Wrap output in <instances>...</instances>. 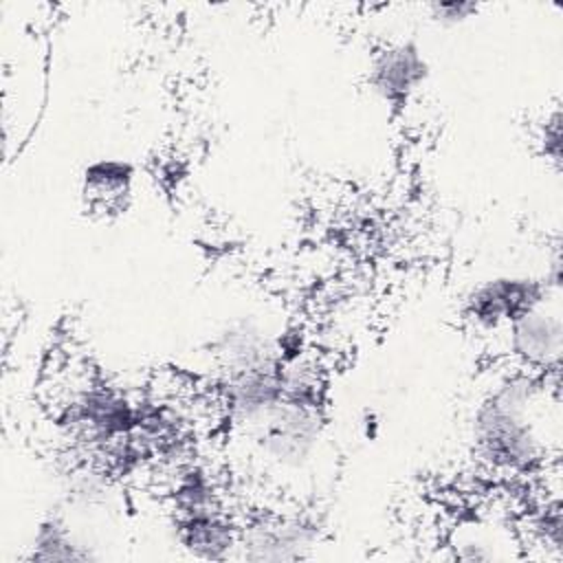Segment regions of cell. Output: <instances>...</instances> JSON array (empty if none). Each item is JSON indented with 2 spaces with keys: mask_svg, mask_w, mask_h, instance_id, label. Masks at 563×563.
Wrapping results in <instances>:
<instances>
[{
  "mask_svg": "<svg viewBox=\"0 0 563 563\" xmlns=\"http://www.w3.org/2000/svg\"><path fill=\"white\" fill-rule=\"evenodd\" d=\"M559 383L548 374L515 369L475 407L471 442L475 457L499 475H528L550 457V411L559 409Z\"/></svg>",
  "mask_w": 563,
  "mask_h": 563,
  "instance_id": "cell-1",
  "label": "cell"
},
{
  "mask_svg": "<svg viewBox=\"0 0 563 563\" xmlns=\"http://www.w3.org/2000/svg\"><path fill=\"white\" fill-rule=\"evenodd\" d=\"M325 427V402L282 396L246 433L260 457L279 471H299L319 451Z\"/></svg>",
  "mask_w": 563,
  "mask_h": 563,
  "instance_id": "cell-2",
  "label": "cell"
},
{
  "mask_svg": "<svg viewBox=\"0 0 563 563\" xmlns=\"http://www.w3.org/2000/svg\"><path fill=\"white\" fill-rule=\"evenodd\" d=\"M561 290L559 264L545 277L499 275L473 286L462 301V319L482 334L504 332L515 319Z\"/></svg>",
  "mask_w": 563,
  "mask_h": 563,
  "instance_id": "cell-3",
  "label": "cell"
},
{
  "mask_svg": "<svg viewBox=\"0 0 563 563\" xmlns=\"http://www.w3.org/2000/svg\"><path fill=\"white\" fill-rule=\"evenodd\" d=\"M561 290L550 292L532 310L515 319L506 330L510 358L519 369L534 374L559 372L563 352V319H561Z\"/></svg>",
  "mask_w": 563,
  "mask_h": 563,
  "instance_id": "cell-4",
  "label": "cell"
},
{
  "mask_svg": "<svg viewBox=\"0 0 563 563\" xmlns=\"http://www.w3.org/2000/svg\"><path fill=\"white\" fill-rule=\"evenodd\" d=\"M429 62L413 40L383 46L369 59L367 86L391 110H402L429 79Z\"/></svg>",
  "mask_w": 563,
  "mask_h": 563,
  "instance_id": "cell-5",
  "label": "cell"
},
{
  "mask_svg": "<svg viewBox=\"0 0 563 563\" xmlns=\"http://www.w3.org/2000/svg\"><path fill=\"white\" fill-rule=\"evenodd\" d=\"M317 545V526L299 515L268 517L242 528L238 556L249 561L303 559Z\"/></svg>",
  "mask_w": 563,
  "mask_h": 563,
  "instance_id": "cell-6",
  "label": "cell"
},
{
  "mask_svg": "<svg viewBox=\"0 0 563 563\" xmlns=\"http://www.w3.org/2000/svg\"><path fill=\"white\" fill-rule=\"evenodd\" d=\"M178 545L194 559L224 561L235 556L240 548L242 528L229 517L224 508L174 519Z\"/></svg>",
  "mask_w": 563,
  "mask_h": 563,
  "instance_id": "cell-7",
  "label": "cell"
},
{
  "mask_svg": "<svg viewBox=\"0 0 563 563\" xmlns=\"http://www.w3.org/2000/svg\"><path fill=\"white\" fill-rule=\"evenodd\" d=\"M136 167L123 158H95L81 172V196L92 211H123L132 198Z\"/></svg>",
  "mask_w": 563,
  "mask_h": 563,
  "instance_id": "cell-8",
  "label": "cell"
},
{
  "mask_svg": "<svg viewBox=\"0 0 563 563\" xmlns=\"http://www.w3.org/2000/svg\"><path fill=\"white\" fill-rule=\"evenodd\" d=\"M510 541L504 537V530L493 521H466L455 526L449 537V545L455 559L464 561H490V559H510L515 556L508 550Z\"/></svg>",
  "mask_w": 563,
  "mask_h": 563,
  "instance_id": "cell-9",
  "label": "cell"
},
{
  "mask_svg": "<svg viewBox=\"0 0 563 563\" xmlns=\"http://www.w3.org/2000/svg\"><path fill=\"white\" fill-rule=\"evenodd\" d=\"M31 559L35 561H84L92 559V552L84 548V543L77 539L68 521L59 515L53 512L44 517L33 537V550Z\"/></svg>",
  "mask_w": 563,
  "mask_h": 563,
  "instance_id": "cell-10",
  "label": "cell"
},
{
  "mask_svg": "<svg viewBox=\"0 0 563 563\" xmlns=\"http://www.w3.org/2000/svg\"><path fill=\"white\" fill-rule=\"evenodd\" d=\"M479 11L477 2L471 0H449V2H431L429 15L433 22L442 26H457L466 20H471Z\"/></svg>",
  "mask_w": 563,
  "mask_h": 563,
  "instance_id": "cell-11",
  "label": "cell"
}]
</instances>
